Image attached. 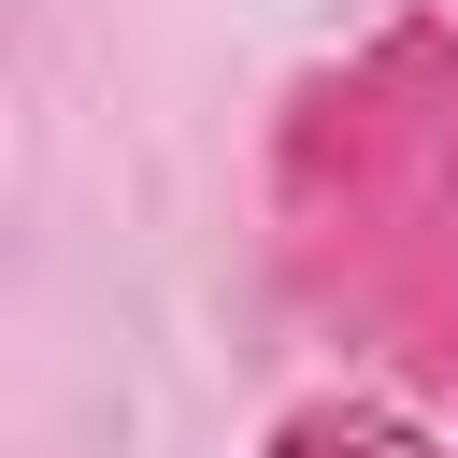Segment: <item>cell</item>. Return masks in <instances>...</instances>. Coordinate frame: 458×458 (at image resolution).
Masks as SVG:
<instances>
[{
    "label": "cell",
    "mask_w": 458,
    "mask_h": 458,
    "mask_svg": "<svg viewBox=\"0 0 458 458\" xmlns=\"http://www.w3.org/2000/svg\"><path fill=\"white\" fill-rule=\"evenodd\" d=\"M258 458H444V444L415 415H386V401H301V415H272Z\"/></svg>",
    "instance_id": "2"
},
{
    "label": "cell",
    "mask_w": 458,
    "mask_h": 458,
    "mask_svg": "<svg viewBox=\"0 0 458 458\" xmlns=\"http://www.w3.org/2000/svg\"><path fill=\"white\" fill-rule=\"evenodd\" d=\"M286 243L315 301L386 329L401 372L458 386V29L401 14L358 72H315L286 114Z\"/></svg>",
    "instance_id": "1"
}]
</instances>
